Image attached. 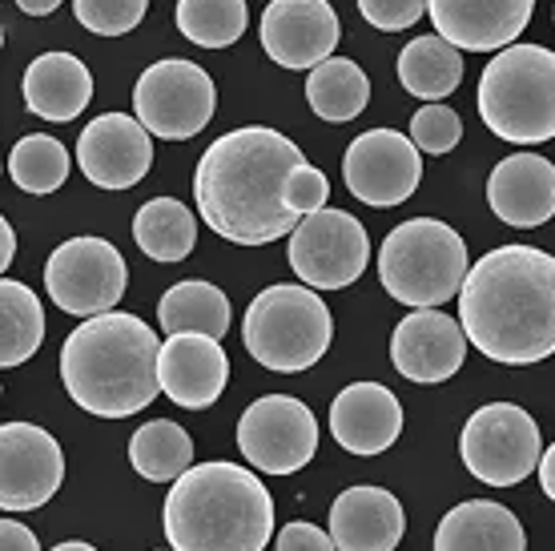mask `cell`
<instances>
[{"label":"cell","mask_w":555,"mask_h":551,"mask_svg":"<svg viewBox=\"0 0 555 551\" xmlns=\"http://www.w3.org/2000/svg\"><path fill=\"white\" fill-rule=\"evenodd\" d=\"M302 162V150L270 125L222 133L197 162V214L234 246H270L291 238L302 218L286 206V178Z\"/></svg>","instance_id":"1"},{"label":"cell","mask_w":555,"mask_h":551,"mask_svg":"<svg viewBox=\"0 0 555 551\" xmlns=\"http://www.w3.org/2000/svg\"><path fill=\"white\" fill-rule=\"evenodd\" d=\"M467 343L503 367L555 355V258L535 246H495L459 290Z\"/></svg>","instance_id":"2"},{"label":"cell","mask_w":555,"mask_h":551,"mask_svg":"<svg viewBox=\"0 0 555 551\" xmlns=\"http://www.w3.org/2000/svg\"><path fill=\"white\" fill-rule=\"evenodd\" d=\"M162 343L138 315L109 310L85 318L61 346V383L81 411L129 419L162 395Z\"/></svg>","instance_id":"3"},{"label":"cell","mask_w":555,"mask_h":551,"mask_svg":"<svg viewBox=\"0 0 555 551\" xmlns=\"http://www.w3.org/2000/svg\"><path fill=\"white\" fill-rule=\"evenodd\" d=\"M166 539L173 551H266L274 499L237 463H197L166 496Z\"/></svg>","instance_id":"4"},{"label":"cell","mask_w":555,"mask_h":551,"mask_svg":"<svg viewBox=\"0 0 555 551\" xmlns=\"http://www.w3.org/2000/svg\"><path fill=\"white\" fill-rule=\"evenodd\" d=\"M479 117L507 145H543L555 138V53L543 44H512L487 61L479 77Z\"/></svg>","instance_id":"5"},{"label":"cell","mask_w":555,"mask_h":551,"mask_svg":"<svg viewBox=\"0 0 555 551\" xmlns=\"http://www.w3.org/2000/svg\"><path fill=\"white\" fill-rule=\"evenodd\" d=\"M472 274L467 242L439 218H411L395 226L378 249V278L395 303L411 310H439L459 298Z\"/></svg>","instance_id":"6"},{"label":"cell","mask_w":555,"mask_h":551,"mask_svg":"<svg viewBox=\"0 0 555 551\" xmlns=\"http://www.w3.org/2000/svg\"><path fill=\"white\" fill-rule=\"evenodd\" d=\"M242 338L258 367L274 374H302L334 343V318L319 290L302 282L266 286L242 318Z\"/></svg>","instance_id":"7"},{"label":"cell","mask_w":555,"mask_h":551,"mask_svg":"<svg viewBox=\"0 0 555 551\" xmlns=\"http://www.w3.org/2000/svg\"><path fill=\"white\" fill-rule=\"evenodd\" d=\"M463 467L487 487H515L540 471V423L515 402H487L463 423L459 435Z\"/></svg>","instance_id":"8"},{"label":"cell","mask_w":555,"mask_h":551,"mask_svg":"<svg viewBox=\"0 0 555 551\" xmlns=\"http://www.w3.org/2000/svg\"><path fill=\"white\" fill-rule=\"evenodd\" d=\"M214 110H218V89L209 81V73L181 56L150 65L133 85V117L153 138H197L214 121Z\"/></svg>","instance_id":"9"},{"label":"cell","mask_w":555,"mask_h":551,"mask_svg":"<svg viewBox=\"0 0 555 551\" xmlns=\"http://www.w3.org/2000/svg\"><path fill=\"white\" fill-rule=\"evenodd\" d=\"M126 258L105 238H69L44 266V290L56 310L73 318L109 315L126 294Z\"/></svg>","instance_id":"10"},{"label":"cell","mask_w":555,"mask_h":551,"mask_svg":"<svg viewBox=\"0 0 555 551\" xmlns=\"http://www.w3.org/2000/svg\"><path fill=\"white\" fill-rule=\"evenodd\" d=\"M291 270L310 290H347L359 282L371 262V238L354 214L347 209H319L298 221L286 246Z\"/></svg>","instance_id":"11"},{"label":"cell","mask_w":555,"mask_h":551,"mask_svg":"<svg viewBox=\"0 0 555 551\" xmlns=\"http://www.w3.org/2000/svg\"><path fill=\"white\" fill-rule=\"evenodd\" d=\"M237 451L254 471L294 475L319 451V419L302 399L266 395L237 419Z\"/></svg>","instance_id":"12"},{"label":"cell","mask_w":555,"mask_h":551,"mask_svg":"<svg viewBox=\"0 0 555 551\" xmlns=\"http://www.w3.org/2000/svg\"><path fill=\"white\" fill-rule=\"evenodd\" d=\"M411 138L399 129H366L350 141L343 157V181L347 190L375 209L403 206L423 181V157Z\"/></svg>","instance_id":"13"},{"label":"cell","mask_w":555,"mask_h":551,"mask_svg":"<svg viewBox=\"0 0 555 551\" xmlns=\"http://www.w3.org/2000/svg\"><path fill=\"white\" fill-rule=\"evenodd\" d=\"M65 456L61 443L33 423H4L0 427V508L33 511L44 508L61 491Z\"/></svg>","instance_id":"14"},{"label":"cell","mask_w":555,"mask_h":551,"mask_svg":"<svg viewBox=\"0 0 555 551\" xmlns=\"http://www.w3.org/2000/svg\"><path fill=\"white\" fill-rule=\"evenodd\" d=\"M258 33L266 56L282 69H319L343 41L331 0H270Z\"/></svg>","instance_id":"15"},{"label":"cell","mask_w":555,"mask_h":551,"mask_svg":"<svg viewBox=\"0 0 555 551\" xmlns=\"http://www.w3.org/2000/svg\"><path fill=\"white\" fill-rule=\"evenodd\" d=\"M153 133L129 113H101L77 138V166L98 190H129L153 166Z\"/></svg>","instance_id":"16"},{"label":"cell","mask_w":555,"mask_h":551,"mask_svg":"<svg viewBox=\"0 0 555 551\" xmlns=\"http://www.w3.org/2000/svg\"><path fill=\"white\" fill-rule=\"evenodd\" d=\"M467 359L463 322L443 310H411L390 334V362L411 383H447Z\"/></svg>","instance_id":"17"},{"label":"cell","mask_w":555,"mask_h":551,"mask_svg":"<svg viewBox=\"0 0 555 551\" xmlns=\"http://www.w3.org/2000/svg\"><path fill=\"white\" fill-rule=\"evenodd\" d=\"M435 33L463 53H503L531 25L535 0H427Z\"/></svg>","instance_id":"18"},{"label":"cell","mask_w":555,"mask_h":551,"mask_svg":"<svg viewBox=\"0 0 555 551\" xmlns=\"http://www.w3.org/2000/svg\"><path fill=\"white\" fill-rule=\"evenodd\" d=\"M157 374H162V395H169L173 407L206 411L222 399L230 383V359L209 334H169L162 343Z\"/></svg>","instance_id":"19"},{"label":"cell","mask_w":555,"mask_h":551,"mask_svg":"<svg viewBox=\"0 0 555 551\" xmlns=\"http://www.w3.org/2000/svg\"><path fill=\"white\" fill-rule=\"evenodd\" d=\"M331 431L350 456H383L403 435V402L383 383H350L331 402Z\"/></svg>","instance_id":"20"},{"label":"cell","mask_w":555,"mask_h":551,"mask_svg":"<svg viewBox=\"0 0 555 551\" xmlns=\"http://www.w3.org/2000/svg\"><path fill=\"white\" fill-rule=\"evenodd\" d=\"M487 206L503 226L535 230L555 214V166L540 153H512L487 178Z\"/></svg>","instance_id":"21"},{"label":"cell","mask_w":555,"mask_h":551,"mask_svg":"<svg viewBox=\"0 0 555 551\" xmlns=\"http://www.w3.org/2000/svg\"><path fill=\"white\" fill-rule=\"evenodd\" d=\"M403 536V503L387 487H347L331 503V539L338 551H395Z\"/></svg>","instance_id":"22"},{"label":"cell","mask_w":555,"mask_h":551,"mask_svg":"<svg viewBox=\"0 0 555 551\" xmlns=\"http://www.w3.org/2000/svg\"><path fill=\"white\" fill-rule=\"evenodd\" d=\"M25 105L33 117L44 121H73L93 101V77L81 56L73 53H41L25 69Z\"/></svg>","instance_id":"23"},{"label":"cell","mask_w":555,"mask_h":551,"mask_svg":"<svg viewBox=\"0 0 555 551\" xmlns=\"http://www.w3.org/2000/svg\"><path fill=\"white\" fill-rule=\"evenodd\" d=\"M435 551H528V536L503 503L467 499L439 520Z\"/></svg>","instance_id":"24"},{"label":"cell","mask_w":555,"mask_h":551,"mask_svg":"<svg viewBox=\"0 0 555 551\" xmlns=\"http://www.w3.org/2000/svg\"><path fill=\"white\" fill-rule=\"evenodd\" d=\"M157 326L169 334H209L222 338L230 331V298L206 278L178 282L157 303Z\"/></svg>","instance_id":"25"},{"label":"cell","mask_w":555,"mask_h":551,"mask_svg":"<svg viewBox=\"0 0 555 551\" xmlns=\"http://www.w3.org/2000/svg\"><path fill=\"white\" fill-rule=\"evenodd\" d=\"M399 85L418 101H443L463 85V49H455L451 41L435 37H415L399 53Z\"/></svg>","instance_id":"26"},{"label":"cell","mask_w":555,"mask_h":551,"mask_svg":"<svg viewBox=\"0 0 555 551\" xmlns=\"http://www.w3.org/2000/svg\"><path fill=\"white\" fill-rule=\"evenodd\" d=\"M133 242L153 262H181L197 242V218L178 197H153L133 214Z\"/></svg>","instance_id":"27"},{"label":"cell","mask_w":555,"mask_h":551,"mask_svg":"<svg viewBox=\"0 0 555 551\" xmlns=\"http://www.w3.org/2000/svg\"><path fill=\"white\" fill-rule=\"evenodd\" d=\"M306 101H310V110L319 113L322 121H354L366 110V101H371V81H366V73L354 61L331 56L306 77Z\"/></svg>","instance_id":"28"},{"label":"cell","mask_w":555,"mask_h":551,"mask_svg":"<svg viewBox=\"0 0 555 551\" xmlns=\"http://www.w3.org/2000/svg\"><path fill=\"white\" fill-rule=\"evenodd\" d=\"M44 343V310L41 298L16 282L4 278L0 282V367L13 371L21 362H28Z\"/></svg>","instance_id":"29"},{"label":"cell","mask_w":555,"mask_h":551,"mask_svg":"<svg viewBox=\"0 0 555 551\" xmlns=\"http://www.w3.org/2000/svg\"><path fill=\"white\" fill-rule=\"evenodd\" d=\"M129 463L141 479L150 483H178L194 467V439L173 419H153L129 439Z\"/></svg>","instance_id":"30"},{"label":"cell","mask_w":555,"mask_h":551,"mask_svg":"<svg viewBox=\"0 0 555 551\" xmlns=\"http://www.w3.org/2000/svg\"><path fill=\"white\" fill-rule=\"evenodd\" d=\"M250 25L246 0H178V33L202 49H230Z\"/></svg>","instance_id":"31"},{"label":"cell","mask_w":555,"mask_h":551,"mask_svg":"<svg viewBox=\"0 0 555 551\" xmlns=\"http://www.w3.org/2000/svg\"><path fill=\"white\" fill-rule=\"evenodd\" d=\"M69 150L56 138H44V133H28L9 153V178H13L16 190L25 193H56L69 178Z\"/></svg>","instance_id":"32"},{"label":"cell","mask_w":555,"mask_h":551,"mask_svg":"<svg viewBox=\"0 0 555 551\" xmlns=\"http://www.w3.org/2000/svg\"><path fill=\"white\" fill-rule=\"evenodd\" d=\"M150 13V0H73V16L98 37H126Z\"/></svg>","instance_id":"33"},{"label":"cell","mask_w":555,"mask_h":551,"mask_svg":"<svg viewBox=\"0 0 555 551\" xmlns=\"http://www.w3.org/2000/svg\"><path fill=\"white\" fill-rule=\"evenodd\" d=\"M463 138V121H459V113L451 105H423V110L411 117V141H415L418 150L430 153V157H439V153H451Z\"/></svg>","instance_id":"34"},{"label":"cell","mask_w":555,"mask_h":551,"mask_svg":"<svg viewBox=\"0 0 555 551\" xmlns=\"http://www.w3.org/2000/svg\"><path fill=\"white\" fill-rule=\"evenodd\" d=\"M326 197H331V181H326V174H322L319 166H310V162H302V166L286 178V206H291L298 218H310V214L326 209Z\"/></svg>","instance_id":"35"},{"label":"cell","mask_w":555,"mask_h":551,"mask_svg":"<svg viewBox=\"0 0 555 551\" xmlns=\"http://www.w3.org/2000/svg\"><path fill=\"white\" fill-rule=\"evenodd\" d=\"M359 13L366 16V25L383 28V33H399L427 13V0H359Z\"/></svg>","instance_id":"36"},{"label":"cell","mask_w":555,"mask_h":551,"mask_svg":"<svg viewBox=\"0 0 555 551\" xmlns=\"http://www.w3.org/2000/svg\"><path fill=\"white\" fill-rule=\"evenodd\" d=\"M278 551H338L331 531L314 524H286L278 531Z\"/></svg>","instance_id":"37"},{"label":"cell","mask_w":555,"mask_h":551,"mask_svg":"<svg viewBox=\"0 0 555 551\" xmlns=\"http://www.w3.org/2000/svg\"><path fill=\"white\" fill-rule=\"evenodd\" d=\"M0 551H41V543H37V536L25 524H16L13 515H9L0 524Z\"/></svg>","instance_id":"38"},{"label":"cell","mask_w":555,"mask_h":551,"mask_svg":"<svg viewBox=\"0 0 555 551\" xmlns=\"http://www.w3.org/2000/svg\"><path fill=\"white\" fill-rule=\"evenodd\" d=\"M13 254H16L13 221H9V218H0V270H9V266H13Z\"/></svg>","instance_id":"39"},{"label":"cell","mask_w":555,"mask_h":551,"mask_svg":"<svg viewBox=\"0 0 555 551\" xmlns=\"http://www.w3.org/2000/svg\"><path fill=\"white\" fill-rule=\"evenodd\" d=\"M540 487H543V496L555 503V443L543 451V459H540Z\"/></svg>","instance_id":"40"},{"label":"cell","mask_w":555,"mask_h":551,"mask_svg":"<svg viewBox=\"0 0 555 551\" xmlns=\"http://www.w3.org/2000/svg\"><path fill=\"white\" fill-rule=\"evenodd\" d=\"M16 9L28 16H49L61 9V0H16Z\"/></svg>","instance_id":"41"},{"label":"cell","mask_w":555,"mask_h":551,"mask_svg":"<svg viewBox=\"0 0 555 551\" xmlns=\"http://www.w3.org/2000/svg\"><path fill=\"white\" fill-rule=\"evenodd\" d=\"M53 551H98L93 543H81V539H65V543H56Z\"/></svg>","instance_id":"42"}]
</instances>
